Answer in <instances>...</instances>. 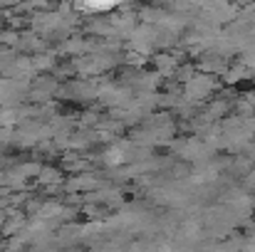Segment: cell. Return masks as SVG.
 I'll return each instance as SVG.
<instances>
[{"instance_id": "1", "label": "cell", "mask_w": 255, "mask_h": 252, "mask_svg": "<svg viewBox=\"0 0 255 252\" xmlns=\"http://www.w3.org/2000/svg\"><path fill=\"white\" fill-rule=\"evenodd\" d=\"M112 2L117 0H82V5H89V7H109Z\"/></svg>"}]
</instances>
